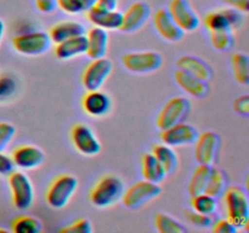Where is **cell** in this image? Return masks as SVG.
I'll return each instance as SVG.
<instances>
[{"instance_id": "ab89813d", "label": "cell", "mask_w": 249, "mask_h": 233, "mask_svg": "<svg viewBox=\"0 0 249 233\" xmlns=\"http://www.w3.org/2000/svg\"><path fill=\"white\" fill-rule=\"evenodd\" d=\"M15 170V163L10 155L0 152V175L1 176H9Z\"/></svg>"}, {"instance_id": "83f0119b", "label": "cell", "mask_w": 249, "mask_h": 233, "mask_svg": "<svg viewBox=\"0 0 249 233\" xmlns=\"http://www.w3.org/2000/svg\"><path fill=\"white\" fill-rule=\"evenodd\" d=\"M192 210L197 213L204 214V215H213L218 209V201L216 198L209 196L207 193H199L197 196L191 197Z\"/></svg>"}, {"instance_id": "277c9868", "label": "cell", "mask_w": 249, "mask_h": 233, "mask_svg": "<svg viewBox=\"0 0 249 233\" xmlns=\"http://www.w3.org/2000/svg\"><path fill=\"white\" fill-rule=\"evenodd\" d=\"M160 192H162V188L158 186V183L143 179L141 181L135 182L128 189H124L122 199L126 208L139 209L145 205L147 201L157 198Z\"/></svg>"}, {"instance_id": "d4e9b609", "label": "cell", "mask_w": 249, "mask_h": 233, "mask_svg": "<svg viewBox=\"0 0 249 233\" xmlns=\"http://www.w3.org/2000/svg\"><path fill=\"white\" fill-rule=\"evenodd\" d=\"M212 167L213 165L199 164L195 170L191 180L189 183V193L190 196H197L199 193H204L207 183H208L209 176H211Z\"/></svg>"}, {"instance_id": "bcb514c9", "label": "cell", "mask_w": 249, "mask_h": 233, "mask_svg": "<svg viewBox=\"0 0 249 233\" xmlns=\"http://www.w3.org/2000/svg\"><path fill=\"white\" fill-rule=\"evenodd\" d=\"M4 33H5V24L4 22H2V19H0V43H1Z\"/></svg>"}, {"instance_id": "ee69618b", "label": "cell", "mask_w": 249, "mask_h": 233, "mask_svg": "<svg viewBox=\"0 0 249 233\" xmlns=\"http://www.w3.org/2000/svg\"><path fill=\"white\" fill-rule=\"evenodd\" d=\"M38 9L44 14H50L55 10L56 0H36Z\"/></svg>"}, {"instance_id": "52a82bcc", "label": "cell", "mask_w": 249, "mask_h": 233, "mask_svg": "<svg viewBox=\"0 0 249 233\" xmlns=\"http://www.w3.org/2000/svg\"><path fill=\"white\" fill-rule=\"evenodd\" d=\"M191 109V103L185 97H174L169 100L160 111L157 118V126L160 130L170 128L186 119Z\"/></svg>"}, {"instance_id": "f546056e", "label": "cell", "mask_w": 249, "mask_h": 233, "mask_svg": "<svg viewBox=\"0 0 249 233\" xmlns=\"http://www.w3.org/2000/svg\"><path fill=\"white\" fill-rule=\"evenodd\" d=\"M232 67L236 82L242 85L249 84V58L246 53L237 52L232 56Z\"/></svg>"}, {"instance_id": "7a4b0ae2", "label": "cell", "mask_w": 249, "mask_h": 233, "mask_svg": "<svg viewBox=\"0 0 249 233\" xmlns=\"http://www.w3.org/2000/svg\"><path fill=\"white\" fill-rule=\"evenodd\" d=\"M124 182L116 175H106L97 181L90 192V201L97 208H108L116 204L124 193Z\"/></svg>"}, {"instance_id": "ffe728a7", "label": "cell", "mask_w": 249, "mask_h": 233, "mask_svg": "<svg viewBox=\"0 0 249 233\" xmlns=\"http://www.w3.org/2000/svg\"><path fill=\"white\" fill-rule=\"evenodd\" d=\"M87 17L94 26L104 28L106 31L108 29H118L121 28L122 21H123V14L117 10L113 11H101L96 7L91 6L88 9Z\"/></svg>"}, {"instance_id": "603a6c76", "label": "cell", "mask_w": 249, "mask_h": 233, "mask_svg": "<svg viewBox=\"0 0 249 233\" xmlns=\"http://www.w3.org/2000/svg\"><path fill=\"white\" fill-rule=\"evenodd\" d=\"M48 34L51 39V43L58 44L66 39L72 38V36L85 34V27L79 22L65 21L51 27Z\"/></svg>"}, {"instance_id": "cb8c5ba5", "label": "cell", "mask_w": 249, "mask_h": 233, "mask_svg": "<svg viewBox=\"0 0 249 233\" xmlns=\"http://www.w3.org/2000/svg\"><path fill=\"white\" fill-rule=\"evenodd\" d=\"M142 175L147 181L160 183L167 176V172L163 169L160 163L156 159L152 153H145L142 155Z\"/></svg>"}, {"instance_id": "60d3db41", "label": "cell", "mask_w": 249, "mask_h": 233, "mask_svg": "<svg viewBox=\"0 0 249 233\" xmlns=\"http://www.w3.org/2000/svg\"><path fill=\"white\" fill-rule=\"evenodd\" d=\"M233 109L237 112L238 114L242 116H248L249 114V96L248 95H243V96L237 97L233 102Z\"/></svg>"}, {"instance_id": "44dd1931", "label": "cell", "mask_w": 249, "mask_h": 233, "mask_svg": "<svg viewBox=\"0 0 249 233\" xmlns=\"http://www.w3.org/2000/svg\"><path fill=\"white\" fill-rule=\"evenodd\" d=\"M87 40V55L90 58L95 60L106 56L107 48H108V34L106 29L94 26L88 32Z\"/></svg>"}, {"instance_id": "ba28073f", "label": "cell", "mask_w": 249, "mask_h": 233, "mask_svg": "<svg viewBox=\"0 0 249 233\" xmlns=\"http://www.w3.org/2000/svg\"><path fill=\"white\" fill-rule=\"evenodd\" d=\"M122 62L126 69L133 73H152L160 69L163 58L155 51L129 52L122 57Z\"/></svg>"}, {"instance_id": "b9f144b4", "label": "cell", "mask_w": 249, "mask_h": 233, "mask_svg": "<svg viewBox=\"0 0 249 233\" xmlns=\"http://www.w3.org/2000/svg\"><path fill=\"white\" fill-rule=\"evenodd\" d=\"M92 6L101 10V11H113V10H117L118 0H97Z\"/></svg>"}, {"instance_id": "7c38bea8", "label": "cell", "mask_w": 249, "mask_h": 233, "mask_svg": "<svg viewBox=\"0 0 249 233\" xmlns=\"http://www.w3.org/2000/svg\"><path fill=\"white\" fill-rule=\"evenodd\" d=\"M169 14L184 32H194L199 26V17L187 0H172Z\"/></svg>"}, {"instance_id": "5bb4252c", "label": "cell", "mask_w": 249, "mask_h": 233, "mask_svg": "<svg viewBox=\"0 0 249 233\" xmlns=\"http://www.w3.org/2000/svg\"><path fill=\"white\" fill-rule=\"evenodd\" d=\"M150 14V6L146 2H134L123 15V21H122L119 31L124 33H133V32L139 31L147 22Z\"/></svg>"}, {"instance_id": "4316f807", "label": "cell", "mask_w": 249, "mask_h": 233, "mask_svg": "<svg viewBox=\"0 0 249 233\" xmlns=\"http://www.w3.org/2000/svg\"><path fill=\"white\" fill-rule=\"evenodd\" d=\"M226 188H228V180H226L225 172L213 166L204 193L209 194L214 198H218V197L223 196Z\"/></svg>"}, {"instance_id": "9a60e30c", "label": "cell", "mask_w": 249, "mask_h": 233, "mask_svg": "<svg viewBox=\"0 0 249 233\" xmlns=\"http://www.w3.org/2000/svg\"><path fill=\"white\" fill-rule=\"evenodd\" d=\"M11 158L15 163V166L29 170L39 166L44 162L45 154L36 146L21 145L15 148Z\"/></svg>"}, {"instance_id": "d6a6232c", "label": "cell", "mask_w": 249, "mask_h": 233, "mask_svg": "<svg viewBox=\"0 0 249 233\" xmlns=\"http://www.w3.org/2000/svg\"><path fill=\"white\" fill-rule=\"evenodd\" d=\"M211 41L219 51H226L232 46L233 36L231 31L211 32Z\"/></svg>"}, {"instance_id": "2e32d148", "label": "cell", "mask_w": 249, "mask_h": 233, "mask_svg": "<svg viewBox=\"0 0 249 233\" xmlns=\"http://www.w3.org/2000/svg\"><path fill=\"white\" fill-rule=\"evenodd\" d=\"M153 21H155V27L157 32L165 40L175 43V41L181 40L182 36H184L185 32L178 26L177 22L174 21V18L167 9L158 10L156 12Z\"/></svg>"}, {"instance_id": "4fadbf2b", "label": "cell", "mask_w": 249, "mask_h": 233, "mask_svg": "<svg viewBox=\"0 0 249 233\" xmlns=\"http://www.w3.org/2000/svg\"><path fill=\"white\" fill-rule=\"evenodd\" d=\"M160 140L163 143L170 146V147H178V146L191 145L196 142L198 137V131L190 124L178 123L170 128L160 130Z\"/></svg>"}, {"instance_id": "8fae6325", "label": "cell", "mask_w": 249, "mask_h": 233, "mask_svg": "<svg viewBox=\"0 0 249 233\" xmlns=\"http://www.w3.org/2000/svg\"><path fill=\"white\" fill-rule=\"evenodd\" d=\"M220 150V138L214 131H204L196 140L195 155L198 164L214 165Z\"/></svg>"}, {"instance_id": "e0dca14e", "label": "cell", "mask_w": 249, "mask_h": 233, "mask_svg": "<svg viewBox=\"0 0 249 233\" xmlns=\"http://www.w3.org/2000/svg\"><path fill=\"white\" fill-rule=\"evenodd\" d=\"M82 104L85 113L95 118L106 116L111 109V100L108 95L100 90L88 91L83 97Z\"/></svg>"}, {"instance_id": "484cf974", "label": "cell", "mask_w": 249, "mask_h": 233, "mask_svg": "<svg viewBox=\"0 0 249 233\" xmlns=\"http://www.w3.org/2000/svg\"><path fill=\"white\" fill-rule=\"evenodd\" d=\"M152 154L160 163V165L165 170L167 175L175 171L178 166V157L170 146L165 145V143H163V145H155V147L152 148Z\"/></svg>"}, {"instance_id": "d6986e66", "label": "cell", "mask_w": 249, "mask_h": 233, "mask_svg": "<svg viewBox=\"0 0 249 233\" xmlns=\"http://www.w3.org/2000/svg\"><path fill=\"white\" fill-rule=\"evenodd\" d=\"M175 82L177 84L184 90L185 92H187L191 96L197 97V99H202V97H206L209 92V86L207 84V82L204 80L198 79L195 75L190 74V73L185 72L182 69H178L175 72Z\"/></svg>"}, {"instance_id": "30bf717a", "label": "cell", "mask_w": 249, "mask_h": 233, "mask_svg": "<svg viewBox=\"0 0 249 233\" xmlns=\"http://www.w3.org/2000/svg\"><path fill=\"white\" fill-rule=\"evenodd\" d=\"M71 140L75 150L88 157L101 152V143L87 124H75L71 130Z\"/></svg>"}, {"instance_id": "f1b7e54d", "label": "cell", "mask_w": 249, "mask_h": 233, "mask_svg": "<svg viewBox=\"0 0 249 233\" xmlns=\"http://www.w3.org/2000/svg\"><path fill=\"white\" fill-rule=\"evenodd\" d=\"M40 230L41 222L33 216H18L11 222V231L15 233H39Z\"/></svg>"}, {"instance_id": "7402d4cb", "label": "cell", "mask_w": 249, "mask_h": 233, "mask_svg": "<svg viewBox=\"0 0 249 233\" xmlns=\"http://www.w3.org/2000/svg\"><path fill=\"white\" fill-rule=\"evenodd\" d=\"M179 69L185 70L190 74L195 75L198 79L208 82L212 78V69L203 60L195 56H182L177 62Z\"/></svg>"}, {"instance_id": "f6af8a7d", "label": "cell", "mask_w": 249, "mask_h": 233, "mask_svg": "<svg viewBox=\"0 0 249 233\" xmlns=\"http://www.w3.org/2000/svg\"><path fill=\"white\" fill-rule=\"evenodd\" d=\"M83 4V6H84V10H88L89 7H91L92 5H95V2L97 1V0H80Z\"/></svg>"}, {"instance_id": "4dcf8cb0", "label": "cell", "mask_w": 249, "mask_h": 233, "mask_svg": "<svg viewBox=\"0 0 249 233\" xmlns=\"http://www.w3.org/2000/svg\"><path fill=\"white\" fill-rule=\"evenodd\" d=\"M156 228L160 233H185L186 228L172 216L163 213H157L155 217Z\"/></svg>"}, {"instance_id": "74e56055", "label": "cell", "mask_w": 249, "mask_h": 233, "mask_svg": "<svg viewBox=\"0 0 249 233\" xmlns=\"http://www.w3.org/2000/svg\"><path fill=\"white\" fill-rule=\"evenodd\" d=\"M56 5L62 11L71 15L80 14L82 11H84V6L80 0H56Z\"/></svg>"}, {"instance_id": "8992f818", "label": "cell", "mask_w": 249, "mask_h": 233, "mask_svg": "<svg viewBox=\"0 0 249 233\" xmlns=\"http://www.w3.org/2000/svg\"><path fill=\"white\" fill-rule=\"evenodd\" d=\"M12 45L15 50L22 55L36 56L50 49L51 39L45 32H31L15 36L12 39Z\"/></svg>"}, {"instance_id": "d590c367", "label": "cell", "mask_w": 249, "mask_h": 233, "mask_svg": "<svg viewBox=\"0 0 249 233\" xmlns=\"http://www.w3.org/2000/svg\"><path fill=\"white\" fill-rule=\"evenodd\" d=\"M17 84L14 78L1 75L0 77V101H5L16 92Z\"/></svg>"}, {"instance_id": "5b68a950", "label": "cell", "mask_w": 249, "mask_h": 233, "mask_svg": "<svg viewBox=\"0 0 249 233\" xmlns=\"http://www.w3.org/2000/svg\"><path fill=\"white\" fill-rule=\"evenodd\" d=\"M9 186L11 189L12 203L18 210H27L34 200V189L28 176L21 171H12L9 175Z\"/></svg>"}, {"instance_id": "9c48e42d", "label": "cell", "mask_w": 249, "mask_h": 233, "mask_svg": "<svg viewBox=\"0 0 249 233\" xmlns=\"http://www.w3.org/2000/svg\"><path fill=\"white\" fill-rule=\"evenodd\" d=\"M113 69V65L106 57L95 58L85 68L83 73V85L88 91L100 90Z\"/></svg>"}, {"instance_id": "f35d334b", "label": "cell", "mask_w": 249, "mask_h": 233, "mask_svg": "<svg viewBox=\"0 0 249 233\" xmlns=\"http://www.w3.org/2000/svg\"><path fill=\"white\" fill-rule=\"evenodd\" d=\"M238 228L229 218H220L213 226L214 233H236Z\"/></svg>"}, {"instance_id": "8d00e7d4", "label": "cell", "mask_w": 249, "mask_h": 233, "mask_svg": "<svg viewBox=\"0 0 249 233\" xmlns=\"http://www.w3.org/2000/svg\"><path fill=\"white\" fill-rule=\"evenodd\" d=\"M16 129L12 124L6 123V121H1L0 123V152L5 150L9 146L14 138Z\"/></svg>"}, {"instance_id": "836d02e7", "label": "cell", "mask_w": 249, "mask_h": 233, "mask_svg": "<svg viewBox=\"0 0 249 233\" xmlns=\"http://www.w3.org/2000/svg\"><path fill=\"white\" fill-rule=\"evenodd\" d=\"M185 217L191 225L198 228H208L213 223L212 215H204L195 210H185Z\"/></svg>"}, {"instance_id": "1f68e13d", "label": "cell", "mask_w": 249, "mask_h": 233, "mask_svg": "<svg viewBox=\"0 0 249 233\" xmlns=\"http://www.w3.org/2000/svg\"><path fill=\"white\" fill-rule=\"evenodd\" d=\"M204 24L208 28L209 32L215 31H231L230 22H229L228 17H226L225 12L223 9L218 10V11L209 12L206 17H204Z\"/></svg>"}, {"instance_id": "6da1fadb", "label": "cell", "mask_w": 249, "mask_h": 233, "mask_svg": "<svg viewBox=\"0 0 249 233\" xmlns=\"http://www.w3.org/2000/svg\"><path fill=\"white\" fill-rule=\"evenodd\" d=\"M226 216L237 228L247 227L249 222V200L243 188L230 186L224 192Z\"/></svg>"}, {"instance_id": "7dc6e473", "label": "cell", "mask_w": 249, "mask_h": 233, "mask_svg": "<svg viewBox=\"0 0 249 233\" xmlns=\"http://www.w3.org/2000/svg\"><path fill=\"white\" fill-rule=\"evenodd\" d=\"M0 232H1V233H5V232H7V231H6V230H4V228H0Z\"/></svg>"}, {"instance_id": "3957f363", "label": "cell", "mask_w": 249, "mask_h": 233, "mask_svg": "<svg viewBox=\"0 0 249 233\" xmlns=\"http://www.w3.org/2000/svg\"><path fill=\"white\" fill-rule=\"evenodd\" d=\"M78 180L71 174H63L56 177L46 191V203L53 209H62L77 191Z\"/></svg>"}, {"instance_id": "ac0fdd59", "label": "cell", "mask_w": 249, "mask_h": 233, "mask_svg": "<svg viewBox=\"0 0 249 233\" xmlns=\"http://www.w3.org/2000/svg\"><path fill=\"white\" fill-rule=\"evenodd\" d=\"M88 40L85 34L72 36L70 39L56 44L55 55L58 60H71L73 57L87 53Z\"/></svg>"}, {"instance_id": "7bdbcfd3", "label": "cell", "mask_w": 249, "mask_h": 233, "mask_svg": "<svg viewBox=\"0 0 249 233\" xmlns=\"http://www.w3.org/2000/svg\"><path fill=\"white\" fill-rule=\"evenodd\" d=\"M226 5L241 12L249 11V0H223Z\"/></svg>"}, {"instance_id": "e575fe53", "label": "cell", "mask_w": 249, "mask_h": 233, "mask_svg": "<svg viewBox=\"0 0 249 233\" xmlns=\"http://www.w3.org/2000/svg\"><path fill=\"white\" fill-rule=\"evenodd\" d=\"M60 232L62 233H91L92 232V226L88 218H78V220L73 221L66 227L61 228Z\"/></svg>"}]
</instances>
